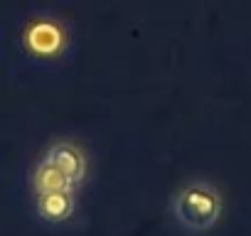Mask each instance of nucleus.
<instances>
[{
    "mask_svg": "<svg viewBox=\"0 0 251 236\" xmlns=\"http://www.w3.org/2000/svg\"><path fill=\"white\" fill-rule=\"evenodd\" d=\"M45 158L50 163H54L74 185L81 187V182L86 180L89 158H86V150L79 143H74V141H57V143H52L45 150Z\"/></svg>",
    "mask_w": 251,
    "mask_h": 236,
    "instance_id": "7ed1b4c3",
    "label": "nucleus"
},
{
    "mask_svg": "<svg viewBox=\"0 0 251 236\" xmlns=\"http://www.w3.org/2000/svg\"><path fill=\"white\" fill-rule=\"evenodd\" d=\"M222 192L209 180H192L173 197V219L190 234L209 231L222 216Z\"/></svg>",
    "mask_w": 251,
    "mask_h": 236,
    "instance_id": "f257e3e1",
    "label": "nucleus"
},
{
    "mask_svg": "<svg viewBox=\"0 0 251 236\" xmlns=\"http://www.w3.org/2000/svg\"><path fill=\"white\" fill-rule=\"evenodd\" d=\"M32 192L35 194H45V192H79V185H74L54 163H50L45 155L37 160L32 177H30Z\"/></svg>",
    "mask_w": 251,
    "mask_h": 236,
    "instance_id": "39448f33",
    "label": "nucleus"
},
{
    "mask_svg": "<svg viewBox=\"0 0 251 236\" xmlns=\"http://www.w3.org/2000/svg\"><path fill=\"white\" fill-rule=\"evenodd\" d=\"M35 212L42 221L59 226L76 214V192H45L35 194Z\"/></svg>",
    "mask_w": 251,
    "mask_h": 236,
    "instance_id": "20e7f679",
    "label": "nucleus"
},
{
    "mask_svg": "<svg viewBox=\"0 0 251 236\" xmlns=\"http://www.w3.org/2000/svg\"><path fill=\"white\" fill-rule=\"evenodd\" d=\"M20 42L30 59L54 64V62L64 59L69 52V30L59 18L37 15L25 23Z\"/></svg>",
    "mask_w": 251,
    "mask_h": 236,
    "instance_id": "f03ea898",
    "label": "nucleus"
}]
</instances>
